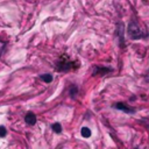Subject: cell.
<instances>
[{
	"label": "cell",
	"mask_w": 149,
	"mask_h": 149,
	"mask_svg": "<svg viewBox=\"0 0 149 149\" xmlns=\"http://www.w3.org/2000/svg\"><path fill=\"white\" fill-rule=\"evenodd\" d=\"M113 107H114V108H116V109H121V111H123V112H126V113H134V112H135V108H133V107H130V106L126 105L125 102L114 104V105H113Z\"/></svg>",
	"instance_id": "3957f363"
},
{
	"label": "cell",
	"mask_w": 149,
	"mask_h": 149,
	"mask_svg": "<svg viewBox=\"0 0 149 149\" xmlns=\"http://www.w3.org/2000/svg\"><path fill=\"white\" fill-rule=\"evenodd\" d=\"M77 93H78V88H77V86H76V85H72L71 88H70V97H71V98H74Z\"/></svg>",
	"instance_id": "9c48e42d"
},
{
	"label": "cell",
	"mask_w": 149,
	"mask_h": 149,
	"mask_svg": "<svg viewBox=\"0 0 149 149\" xmlns=\"http://www.w3.org/2000/svg\"><path fill=\"white\" fill-rule=\"evenodd\" d=\"M51 128H52V130L56 132V133H61V132H62V126H61V123H58V122L54 123V125L51 126Z\"/></svg>",
	"instance_id": "30bf717a"
},
{
	"label": "cell",
	"mask_w": 149,
	"mask_h": 149,
	"mask_svg": "<svg viewBox=\"0 0 149 149\" xmlns=\"http://www.w3.org/2000/svg\"><path fill=\"white\" fill-rule=\"evenodd\" d=\"M41 79L43 81H45V83H51L52 81V76L49 74V73H45V74H42L41 76Z\"/></svg>",
	"instance_id": "ba28073f"
},
{
	"label": "cell",
	"mask_w": 149,
	"mask_h": 149,
	"mask_svg": "<svg viewBox=\"0 0 149 149\" xmlns=\"http://www.w3.org/2000/svg\"><path fill=\"white\" fill-rule=\"evenodd\" d=\"M77 63L76 62H72L70 59H68L66 56H62V58L56 63V69L58 71H69L71 69H74L77 68Z\"/></svg>",
	"instance_id": "7a4b0ae2"
},
{
	"label": "cell",
	"mask_w": 149,
	"mask_h": 149,
	"mask_svg": "<svg viewBox=\"0 0 149 149\" xmlns=\"http://www.w3.org/2000/svg\"><path fill=\"white\" fill-rule=\"evenodd\" d=\"M80 134L83 137H90L91 136V129L87 128V127H83L81 130H80Z\"/></svg>",
	"instance_id": "52a82bcc"
},
{
	"label": "cell",
	"mask_w": 149,
	"mask_h": 149,
	"mask_svg": "<svg viewBox=\"0 0 149 149\" xmlns=\"http://www.w3.org/2000/svg\"><path fill=\"white\" fill-rule=\"evenodd\" d=\"M127 34L130 38L133 40H139V38H143L146 36H148V31L147 29H142L136 22L134 21H130L128 23V27H127Z\"/></svg>",
	"instance_id": "6da1fadb"
},
{
	"label": "cell",
	"mask_w": 149,
	"mask_h": 149,
	"mask_svg": "<svg viewBox=\"0 0 149 149\" xmlns=\"http://www.w3.org/2000/svg\"><path fill=\"white\" fill-rule=\"evenodd\" d=\"M109 71H112V69H108V68H101V66H95L93 74H97V73H98V74L102 76V74H106V73L109 72Z\"/></svg>",
	"instance_id": "8992f818"
},
{
	"label": "cell",
	"mask_w": 149,
	"mask_h": 149,
	"mask_svg": "<svg viewBox=\"0 0 149 149\" xmlns=\"http://www.w3.org/2000/svg\"><path fill=\"white\" fill-rule=\"evenodd\" d=\"M7 134V129L3 126H0V137H5Z\"/></svg>",
	"instance_id": "8fae6325"
},
{
	"label": "cell",
	"mask_w": 149,
	"mask_h": 149,
	"mask_svg": "<svg viewBox=\"0 0 149 149\" xmlns=\"http://www.w3.org/2000/svg\"><path fill=\"white\" fill-rule=\"evenodd\" d=\"M143 121H144V123L149 127V118H146V119H143Z\"/></svg>",
	"instance_id": "7c38bea8"
},
{
	"label": "cell",
	"mask_w": 149,
	"mask_h": 149,
	"mask_svg": "<svg viewBox=\"0 0 149 149\" xmlns=\"http://www.w3.org/2000/svg\"><path fill=\"white\" fill-rule=\"evenodd\" d=\"M123 24L122 23H119L118 24V28H116V35L119 36V40H120V45L123 47Z\"/></svg>",
	"instance_id": "5b68a950"
},
{
	"label": "cell",
	"mask_w": 149,
	"mask_h": 149,
	"mask_svg": "<svg viewBox=\"0 0 149 149\" xmlns=\"http://www.w3.org/2000/svg\"><path fill=\"white\" fill-rule=\"evenodd\" d=\"M24 121L27 122V125L33 126V125L36 123V115H35L33 112H29V113L26 114V116H24Z\"/></svg>",
	"instance_id": "277c9868"
}]
</instances>
